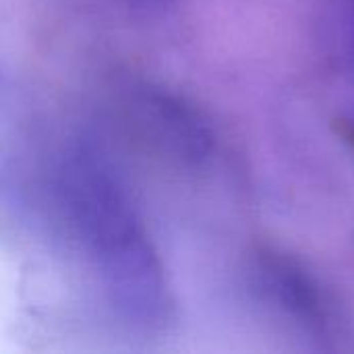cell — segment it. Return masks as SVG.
<instances>
[{
    "label": "cell",
    "instance_id": "cell-1",
    "mask_svg": "<svg viewBox=\"0 0 354 354\" xmlns=\"http://www.w3.org/2000/svg\"><path fill=\"white\" fill-rule=\"evenodd\" d=\"M338 133L344 137V141H348V143L353 145V149H354V124L353 122H348V120H340V124H338Z\"/></svg>",
    "mask_w": 354,
    "mask_h": 354
}]
</instances>
